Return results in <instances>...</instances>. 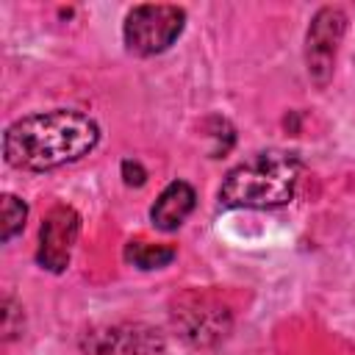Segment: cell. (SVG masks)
Segmentation results:
<instances>
[{
  "instance_id": "cell-4",
  "label": "cell",
  "mask_w": 355,
  "mask_h": 355,
  "mask_svg": "<svg viewBox=\"0 0 355 355\" xmlns=\"http://www.w3.org/2000/svg\"><path fill=\"white\" fill-rule=\"evenodd\" d=\"M347 33V14L336 6H324L316 11V17L308 25L305 33V67L311 80L324 89L333 78L336 69V55H338V44Z\"/></svg>"
},
{
  "instance_id": "cell-5",
  "label": "cell",
  "mask_w": 355,
  "mask_h": 355,
  "mask_svg": "<svg viewBox=\"0 0 355 355\" xmlns=\"http://www.w3.org/2000/svg\"><path fill=\"white\" fill-rule=\"evenodd\" d=\"M80 233V216L69 205H55L39 230V250L36 261L50 272H64L72 258V247Z\"/></svg>"
},
{
  "instance_id": "cell-8",
  "label": "cell",
  "mask_w": 355,
  "mask_h": 355,
  "mask_svg": "<svg viewBox=\"0 0 355 355\" xmlns=\"http://www.w3.org/2000/svg\"><path fill=\"white\" fill-rule=\"evenodd\" d=\"M175 247L169 244H150V241H130L125 247V261L139 269H161L175 261Z\"/></svg>"
},
{
  "instance_id": "cell-3",
  "label": "cell",
  "mask_w": 355,
  "mask_h": 355,
  "mask_svg": "<svg viewBox=\"0 0 355 355\" xmlns=\"http://www.w3.org/2000/svg\"><path fill=\"white\" fill-rule=\"evenodd\" d=\"M186 11L180 6L166 3H144L133 6L125 17V44L136 55H158L175 44L183 33Z\"/></svg>"
},
{
  "instance_id": "cell-6",
  "label": "cell",
  "mask_w": 355,
  "mask_h": 355,
  "mask_svg": "<svg viewBox=\"0 0 355 355\" xmlns=\"http://www.w3.org/2000/svg\"><path fill=\"white\" fill-rule=\"evenodd\" d=\"M197 194L186 180H172L150 208V219L158 230H178L194 211Z\"/></svg>"
},
{
  "instance_id": "cell-10",
  "label": "cell",
  "mask_w": 355,
  "mask_h": 355,
  "mask_svg": "<svg viewBox=\"0 0 355 355\" xmlns=\"http://www.w3.org/2000/svg\"><path fill=\"white\" fill-rule=\"evenodd\" d=\"M122 178H125L128 186H141L147 180V172H144V166L139 161L128 158V161H122Z\"/></svg>"
},
{
  "instance_id": "cell-2",
  "label": "cell",
  "mask_w": 355,
  "mask_h": 355,
  "mask_svg": "<svg viewBox=\"0 0 355 355\" xmlns=\"http://www.w3.org/2000/svg\"><path fill=\"white\" fill-rule=\"evenodd\" d=\"M300 175L302 164L297 155L283 150L255 153L225 175L219 186V202L227 208L286 205L297 191Z\"/></svg>"
},
{
  "instance_id": "cell-7",
  "label": "cell",
  "mask_w": 355,
  "mask_h": 355,
  "mask_svg": "<svg viewBox=\"0 0 355 355\" xmlns=\"http://www.w3.org/2000/svg\"><path fill=\"white\" fill-rule=\"evenodd\" d=\"M144 338L141 333H125L119 327L114 330H94L86 336V352L89 355H141L147 347H139L136 341Z\"/></svg>"
},
{
  "instance_id": "cell-9",
  "label": "cell",
  "mask_w": 355,
  "mask_h": 355,
  "mask_svg": "<svg viewBox=\"0 0 355 355\" xmlns=\"http://www.w3.org/2000/svg\"><path fill=\"white\" fill-rule=\"evenodd\" d=\"M25 219H28V205H25L19 197L6 194V197H3V222H0V239H3V241H11L17 233H22Z\"/></svg>"
},
{
  "instance_id": "cell-1",
  "label": "cell",
  "mask_w": 355,
  "mask_h": 355,
  "mask_svg": "<svg viewBox=\"0 0 355 355\" xmlns=\"http://www.w3.org/2000/svg\"><path fill=\"white\" fill-rule=\"evenodd\" d=\"M100 128L80 111H42L17 119L3 136V155L17 169L44 172L72 164L94 150Z\"/></svg>"
}]
</instances>
